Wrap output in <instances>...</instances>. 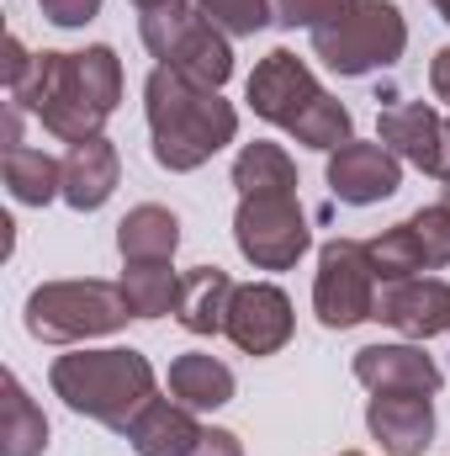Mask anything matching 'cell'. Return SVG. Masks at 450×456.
<instances>
[{
    "mask_svg": "<svg viewBox=\"0 0 450 456\" xmlns=\"http://www.w3.org/2000/svg\"><path fill=\"white\" fill-rule=\"evenodd\" d=\"M143 117L154 138V165L170 175L202 170L218 149L238 138V112L233 102H223V91L197 86L165 64H154V75L143 80Z\"/></svg>",
    "mask_w": 450,
    "mask_h": 456,
    "instance_id": "obj_1",
    "label": "cell"
},
{
    "mask_svg": "<svg viewBox=\"0 0 450 456\" xmlns=\"http://www.w3.org/2000/svg\"><path fill=\"white\" fill-rule=\"evenodd\" d=\"M48 382L75 414L107 425L117 436H127L133 419L159 398V377H154L149 355H138L133 345H101V350L80 345V350L53 361Z\"/></svg>",
    "mask_w": 450,
    "mask_h": 456,
    "instance_id": "obj_2",
    "label": "cell"
},
{
    "mask_svg": "<svg viewBox=\"0 0 450 456\" xmlns=\"http://www.w3.org/2000/svg\"><path fill=\"white\" fill-rule=\"evenodd\" d=\"M244 102L254 107V117H265L270 127H286L297 143L324 149V154H334L339 143L355 138L350 107L334 102V96L318 86V75L308 69V59H297L292 48H270V53L254 64V75H249V86H244Z\"/></svg>",
    "mask_w": 450,
    "mask_h": 456,
    "instance_id": "obj_3",
    "label": "cell"
},
{
    "mask_svg": "<svg viewBox=\"0 0 450 456\" xmlns=\"http://www.w3.org/2000/svg\"><path fill=\"white\" fill-rule=\"evenodd\" d=\"M313 59H324L339 80H360L376 69H392L408 48V21L392 0H350L339 16L308 32Z\"/></svg>",
    "mask_w": 450,
    "mask_h": 456,
    "instance_id": "obj_4",
    "label": "cell"
},
{
    "mask_svg": "<svg viewBox=\"0 0 450 456\" xmlns=\"http://www.w3.org/2000/svg\"><path fill=\"white\" fill-rule=\"evenodd\" d=\"M133 308L122 297V281H43L27 297V335L43 345H85L127 330Z\"/></svg>",
    "mask_w": 450,
    "mask_h": 456,
    "instance_id": "obj_5",
    "label": "cell"
},
{
    "mask_svg": "<svg viewBox=\"0 0 450 456\" xmlns=\"http://www.w3.org/2000/svg\"><path fill=\"white\" fill-rule=\"evenodd\" d=\"M138 37H143V48H149L165 69H175V75H186V80H197V86L223 91L228 75H233L228 32H218V27L202 16L197 0H165V5L143 11V16H138Z\"/></svg>",
    "mask_w": 450,
    "mask_h": 456,
    "instance_id": "obj_6",
    "label": "cell"
},
{
    "mask_svg": "<svg viewBox=\"0 0 450 456\" xmlns=\"http://www.w3.org/2000/svg\"><path fill=\"white\" fill-rule=\"evenodd\" d=\"M11 102L21 112H32L53 138L64 143H85V138H101L107 127V107L91 96L85 75H80V53H37L32 75L11 91Z\"/></svg>",
    "mask_w": 450,
    "mask_h": 456,
    "instance_id": "obj_7",
    "label": "cell"
},
{
    "mask_svg": "<svg viewBox=\"0 0 450 456\" xmlns=\"http://www.w3.org/2000/svg\"><path fill=\"white\" fill-rule=\"evenodd\" d=\"M233 244L254 271H292L313 249V228L297 197H238Z\"/></svg>",
    "mask_w": 450,
    "mask_h": 456,
    "instance_id": "obj_8",
    "label": "cell"
},
{
    "mask_svg": "<svg viewBox=\"0 0 450 456\" xmlns=\"http://www.w3.org/2000/svg\"><path fill=\"white\" fill-rule=\"evenodd\" d=\"M376 271L360 239H329L318 249V276H313V314L324 330H355L376 314Z\"/></svg>",
    "mask_w": 450,
    "mask_h": 456,
    "instance_id": "obj_9",
    "label": "cell"
},
{
    "mask_svg": "<svg viewBox=\"0 0 450 456\" xmlns=\"http://www.w3.org/2000/svg\"><path fill=\"white\" fill-rule=\"evenodd\" d=\"M292 330H297V314H292V297L276 281H244V287H233L223 335L244 355H276L281 345L292 340Z\"/></svg>",
    "mask_w": 450,
    "mask_h": 456,
    "instance_id": "obj_10",
    "label": "cell"
},
{
    "mask_svg": "<svg viewBox=\"0 0 450 456\" xmlns=\"http://www.w3.org/2000/svg\"><path fill=\"white\" fill-rule=\"evenodd\" d=\"M329 191H334V202L344 208H371V202H387L398 186H403V159L376 138V143H366V138H350V143H339L334 154H329Z\"/></svg>",
    "mask_w": 450,
    "mask_h": 456,
    "instance_id": "obj_11",
    "label": "cell"
},
{
    "mask_svg": "<svg viewBox=\"0 0 450 456\" xmlns=\"http://www.w3.org/2000/svg\"><path fill=\"white\" fill-rule=\"evenodd\" d=\"M376 138L414 170L424 175H450V138H446V117L430 102H392L376 117Z\"/></svg>",
    "mask_w": 450,
    "mask_h": 456,
    "instance_id": "obj_12",
    "label": "cell"
},
{
    "mask_svg": "<svg viewBox=\"0 0 450 456\" xmlns=\"http://www.w3.org/2000/svg\"><path fill=\"white\" fill-rule=\"evenodd\" d=\"M371 319H382V324L398 330L403 340H435V335L450 330V281H440V276L382 281Z\"/></svg>",
    "mask_w": 450,
    "mask_h": 456,
    "instance_id": "obj_13",
    "label": "cell"
},
{
    "mask_svg": "<svg viewBox=\"0 0 450 456\" xmlns=\"http://www.w3.org/2000/svg\"><path fill=\"white\" fill-rule=\"evenodd\" d=\"M355 382L371 393H414V398H435L446 371L435 366V355H424V345H360L355 350Z\"/></svg>",
    "mask_w": 450,
    "mask_h": 456,
    "instance_id": "obj_14",
    "label": "cell"
},
{
    "mask_svg": "<svg viewBox=\"0 0 450 456\" xmlns=\"http://www.w3.org/2000/svg\"><path fill=\"white\" fill-rule=\"evenodd\" d=\"M366 430L382 446V456H424L435 441V403L414 393H371Z\"/></svg>",
    "mask_w": 450,
    "mask_h": 456,
    "instance_id": "obj_15",
    "label": "cell"
},
{
    "mask_svg": "<svg viewBox=\"0 0 450 456\" xmlns=\"http://www.w3.org/2000/svg\"><path fill=\"white\" fill-rule=\"evenodd\" d=\"M117 181H122V159H117V143L107 133L85 138V143H69V154H64V202L75 213L107 208Z\"/></svg>",
    "mask_w": 450,
    "mask_h": 456,
    "instance_id": "obj_16",
    "label": "cell"
},
{
    "mask_svg": "<svg viewBox=\"0 0 450 456\" xmlns=\"http://www.w3.org/2000/svg\"><path fill=\"white\" fill-rule=\"evenodd\" d=\"M233 276L218 265H191L181 271V303H175V324L186 335H223L228 330V303H233Z\"/></svg>",
    "mask_w": 450,
    "mask_h": 456,
    "instance_id": "obj_17",
    "label": "cell"
},
{
    "mask_svg": "<svg viewBox=\"0 0 450 456\" xmlns=\"http://www.w3.org/2000/svg\"><path fill=\"white\" fill-rule=\"evenodd\" d=\"M127 441L138 456H191V446L202 441V425H197V409H186L175 398H154L133 419Z\"/></svg>",
    "mask_w": 450,
    "mask_h": 456,
    "instance_id": "obj_18",
    "label": "cell"
},
{
    "mask_svg": "<svg viewBox=\"0 0 450 456\" xmlns=\"http://www.w3.org/2000/svg\"><path fill=\"white\" fill-rule=\"evenodd\" d=\"M233 387H238L233 371L218 355H207V350H186V355L170 361V398L186 403V409H197V414L233 403Z\"/></svg>",
    "mask_w": 450,
    "mask_h": 456,
    "instance_id": "obj_19",
    "label": "cell"
},
{
    "mask_svg": "<svg viewBox=\"0 0 450 456\" xmlns=\"http://www.w3.org/2000/svg\"><path fill=\"white\" fill-rule=\"evenodd\" d=\"M233 186L238 197H297V165L281 143H244L233 159Z\"/></svg>",
    "mask_w": 450,
    "mask_h": 456,
    "instance_id": "obj_20",
    "label": "cell"
},
{
    "mask_svg": "<svg viewBox=\"0 0 450 456\" xmlns=\"http://www.w3.org/2000/svg\"><path fill=\"white\" fill-rule=\"evenodd\" d=\"M117 249L122 260H175L181 249V218L159 202H138L117 224Z\"/></svg>",
    "mask_w": 450,
    "mask_h": 456,
    "instance_id": "obj_21",
    "label": "cell"
},
{
    "mask_svg": "<svg viewBox=\"0 0 450 456\" xmlns=\"http://www.w3.org/2000/svg\"><path fill=\"white\" fill-rule=\"evenodd\" d=\"M0 456H43L48 452V419L32 403V393L21 387L16 371H5L0 382Z\"/></svg>",
    "mask_w": 450,
    "mask_h": 456,
    "instance_id": "obj_22",
    "label": "cell"
},
{
    "mask_svg": "<svg viewBox=\"0 0 450 456\" xmlns=\"http://www.w3.org/2000/svg\"><path fill=\"white\" fill-rule=\"evenodd\" d=\"M5 191L21 208H48L53 197H64V159L43 154V149H5Z\"/></svg>",
    "mask_w": 450,
    "mask_h": 456,
    "instance_id": "obj_23",
    "label": "cell"
},
{
    "mask_svg": "<svg viewBox=\"0 0 450 456\" xmlns=\"http://www.w3.org/2000/svg\"><path fill=\"white\" fill-rule=\"evenodd\" d=\"M122 297H127L133 319H165L181 303V271L170 260H127Z\"/></svg>",
    "mask_w": 450,
    "mask_h": 456,
    "instance_id": "obj_24",
    "label": "cell"
},
{
    "mask_svg": "<svg viewBox=\"0 0 450 456\" xmlns=\"http://www.w3.org/2000/svg\"><path fill=\"white\" fill-rule=\"evenodd\" d=\"M366 255H371L376 281H408V276H424V271H430L424 244H419V233H414L408 218L392 224V228H382L376 239H366Z\"/></svg>",
    "mask_w": 450,
    "mask_h": 456,
    "instance_id": "obj_25",
    "label": "cell"
},
{
    "mask_svg": "<svg viewBox=\"0 0 450 456\" xmlns=\"http://www.w3.org/2000/svg\"><path fill=\"white\" fill-rule=\"evenodd\" d=\"M202 5V16L228 32V37H254L260 27H270L276 16H270V0H197Z\"/></svg>",
    "mask_w": 450,
    "mask_h": 456,
    "instance_id": "obj_26",
    "label": "cell"
},
{
    "mask_svg": "<svg viewBox=\"0 0 450 456\" xmlns=\"http://www.w3.org/2000/svg\"><path fill=\"white\" fill-rule=\"evenodd\" d=\"M408 224H414L419 244H424V260H430V271L450 265V208H446V202H435V208H419Z\"/></svg>",
    "mask_w": 450,
    "mask_h": 456,
    "instance_id": "obj_27",
    "label": "cell"
},
{
    "mask_svg": "<svg viewBox=\"0 0 450 456\" xmlns=\"http://www.w3.org/2000/svg\"><path fill=\"white\" fill-rule=\"evenodd\" d=\"M350 0H270V16L281 21V27H324L329 16H339Z\"/></svg>",
    "mask_w": 450,
    "mask_h": 456,
    "instance_id": "obj_28",
    "label": "cell"
},
{
    "mask_svg": "<svg viewBox=\"0 0 450 456\" xmlns=\"http://www.w3.org/2000/svg\"><path fill=\"white\" fill-rule=\"evenodd\" d=\"M37 5H43V16H48L53 27H69V32L101 16V0H37Z\"/></svg>",
    "mask_w": 450,
    "mask_h": 456,
    "instance_id": "obj_29",
    "label": "cell"
},
{
    "mask_svg": "<svg viewBox=\"0 0 450 456\" xmlns=\"http://www.w3.org/2000/svg\"><path fill=\"white\" fill-rule=\"evenodd\" d=\"M32 64H37V53H32V48L11 32V37H5V91H16V86L32 75Z\"/></svg>",
    "mask_w": 450,
    "mask_h": 456,
    "instance_id": "obj_30",
    "label": "cell"
},
{
    "mask_svg": "<svg viewBox=\"0 0 450 456\" xmlns=\"http://www.w3.org/2000/svg\"><path fill=\"white\" fill-rule=\"evenodd\" d=\"M191 456H244L233 430H202V441L191 446Z\"/></svg>",
    "mask_w": 450,
    "mask_h": 456,
    "instance_id": "obj_31",
    "label": "cell"
},
{
    "mask_svg": "<svg viewBox=\"0 0 450 456\" xmlns=\"http://www.w3.org/2000/svg\"><path fill=\"white\" fill-rule=\"evenodd\" d=\"M430 91H435V96L450 107V43L435 53V59H430Z\"/></svg>",
    "mask_w": 450,
    "mask_h": 456,
    "instance_id": "obj_32",
    "label": "cell"
},
{
    "mask_svg": "<svg viewBox=\"0 0 450 456\" xmlns=\"http://www.w3.org/2000/svg\"><path fill=\"white\" fill-rule=\"evenodd\" d=\"M430 5H435V11H440V16L450 21V0H430Z\"/></svg>",
    "mask_w": 450,
    "mask_h": 456,
    "instance_id": "obj_33",
    "label": "cell"
},
{
    "mask_svg": "<svg viewBox=\"0 0 450 456\" xmlns=\"http://www.w3.org/2000/svg\"><path fill=\"white\" fill-rule=\"evenodd\" d=\"M133 5H138V11H154V5H165V0H133Z\"/></svg>",
    "mask_w": 450,
    "mask_h": 456,
    "instance_id": "obj_34",
    "label": "cell"
},
{
    "mask_svg": "<svg viewBox=\"0 0 450 456\" xmlns=\"http://www.w3.org/2000/svg\"><path fill=\"white\" fill-rule=\"evenodd\" d=\"M440 202H446V208H450V175H446V197H440Z\"/></svg>",
    "mask_w": 450,
    "mask_h": 456,
    "instance_id": "obj_35",
    "label": "cell"
},
{
    "mask_svg": "<svg viewBox=\"0 0 450 456\" xmlns=\"http://www.w3.org/2000/svg\"><path fill=\"white\" fill-rule=\"evenodd\" d=\"M446 138H450V117H446Z\"/></svg>",
    "mask_w": 450,
    "mask_h": 456,
    "instance_id": "obj_36",
    "label": "cell"
},
{
    "mask_svg": "<svg viewBox=\"0 0 450 456\" xmlns=\"http://www.w3.org/2000/svg\"><path fill=\"white\" fill-rule=\"evenodd\" d=\"M339 456H360V452H339Z\"/></svg>",
    "mask_w": 450,
    "mask_h": 456,
    "instance_id": "obj_37",
    "label": "cell"
}]
</instances>
